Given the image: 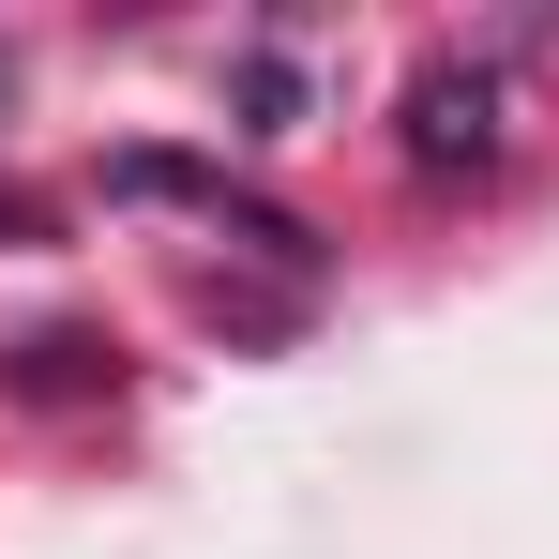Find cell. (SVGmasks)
Listing matches in <instances>:
<instances>
[{
    "instance_id": "cell-1",
    "label": "cell",
    "mask_w": 559,
    "mask_h": 559,
    "mask_svg": "<svg viewBox=\"0 0 559 559\" xmlns=\"http://www.w3.org/2000/svg\"><path fill=\"white\" fill-rule=\"evenodd\" d=\"M408 121H424V136H408V152H424V167H484V152H499V76H424V92H408Z\"/></svg>"
}]
</instances>
